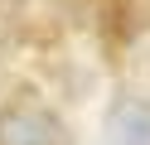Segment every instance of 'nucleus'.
Listing matches in <instances>:
<instances>
[{
	"mask_svg": "<svg viewBox=\"0 0 150 145\" xmlns=\"http://www.w3.org/2000/svg\"><path fill=\"white\" fill-rule=\"evenodd\" d=\"M107 140L111 145H150V102L116 97L107 106Z\"/></svg>",
	"mask_w": 150,
	"mask_h": 145,
	"instance_id": "nucleus-2",
	"label": "nucleus"
},
{
	"mask_svg": "<svg viewBox=\"0 0 150 145\" xmlns=\"http://www.w3.org/2000/svg\"><path fill=\"white\" fill-rule=\"evenodd\" d=\"M10 5H20V0H0V10H10Z\"/></svg>",
	"mask_w": 150,
	"mask_h": 145,
	"instance_id": "nucleus-3",
	"label": "nucleus"
},
{
	"mask_svg": "<svg viewBox=\"0 0 150 145\" xmlns=\"http://www.w3.org/2000/svg\"><path fill=\"white\" fill-rule=\"evenodd\" d=\"M0 145H68V131L44 106H5L0 111Z\"/></svg>",
	"mask_w": 150,
	"mask_h": 145,
	"instance_id": "nucleus-1",
	"label": "nucleus"
}]
</instances>
